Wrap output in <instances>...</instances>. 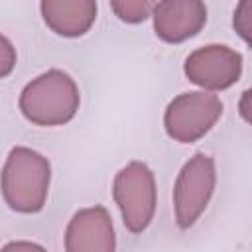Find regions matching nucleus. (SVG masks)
<instances>
[{
    "mask_svg": "<svg viewBox=\"0 0 252 252\" xmlns=\"http://www.w3.org/2000/svg\"><path fill=\"white\" fill-rule=\"evenodd\" d=\"M49 185L51 163L43 154L28 146H16L8 152L0 171V193L14 213H39L47 203Z\"/></svg>",
    "mask_w": 252,
    "mask_h": 252,
    "instance_id": "f257e3e1",
    "label": "nucleus"
},
{
    "mask_svg": "<svg viewBox=\"0 0 252 252\" xmlns=\"http://www.w3.org/2000/svg\"><path fill=\"white\" fill-rule=\"evenodd\" d=\"M18 106L22 116L35 126H63L79 112L81 91L69 73L49 69L33 77L22 89Z\"/></svg>",
    "mask_w": 252,
    "mask_h": 252,
    "instance_id": "f03ea898",
    "label": "nucleus"
},
{
    "mask_svg": "<svg viewBox=\"0 0 252 252\" xmlns=\"http://www.w3.org/2000/svg\"><path fill=\"white\" fill-rule=\"evenodd\" d=\"M112 199L126 230L142 234L152 224L158 209V183L152 167L140 159L120 167L112 181Z\"/></svg>",
    "mask_w": 252,
    "mask_h": 252,
    "instance_id": "7ed1b4c3",
    "label": "nucleus"
},
{
    "mask_svg": "<svg viewBox=\"0 0 252 252\" xmlns=\"http://www.w3.org/2000/svg\"><path fill=\"white\" fill-rule=\"evenodd\" d=\"M217 187V163L205 152L193 154L179 169L173 185V215L181 230L191 228L207 211Z\"/></svg>",
    "mask_w": 252,
    "mask_h": 252,
    "instance_id": "20e7f679",
    "label": "nucleus"
},
{
    "mask_svg": "<svg viewBox=\"0 0 252 252\" xmlns=\"http://www.w3.org/2000/svg\"><path fill=\"white\" fill-rule=\"evenodd\" d=\"M222 100L215 93L187 91L169 100L163 112L165 134L179 144L205 138L222 116Z\"/></svg>",
    "mask_w": 252,
    "mask_h": 252,
    "instance_id": "39448f33",
    "label": "nucleus"
},
{
    "mask_svg": "<svg viewBox=\"0 0 252 252\" xmlns=\"http://www.w3.org/2000/svg\"><path fill=\"white\" fill-rule=\"evenodd\" d=\"M185 77L199 91L220 93L236 85L242 75V55L222 43H209L191 51L183 63Z\"/></svg>",
    "mask_w": 252,
    "mask_h": 252,
    "instance_id": "423d86ee",
    "label": "nucleus"
},
{
    "mask_svg": "<svg viewBox=\"0 0 252 252\" xmlns=\"http://www.w3.org/2000/svg\"><path fill=\"white\" fill-rule=\"evenodd\" d=\"M65 252H116L114 222L106 207L79 209L65 228Z\"/></svg>",
    "mask_w": 252,
    "mask_h": 252,
    "instance_id": "0eeeda50",
    "label": "nucleus"
},
{
    "mask_svg": "<svg viewBox=\"0 0 252 252\" xmlns=\"http://www.w3.org/2000/svg\"><path fill=\"white\" fill-rule=\"evenodd\" d=\"M207 6L201 0H163L152 6L154 33L165 43H183L207 24Z\"/></svg>",
    "mask_w": 252,
    "mask_h": 252,
    "instance_id": "6e6552de",
    "label": "nucleus"
},
{
    "mask_svg": "<svg viewBox=\"0 0 252 252\" xmlns=\"http://www.w3.org/2000/svg\"><path fill=\"white\" fill-rule=\"evenodd\" d=\"M39 12L55 35L75 39L94 26L98 6L93 0H43Z\"/></svg>",
    "mask_w": 252,
    "mask_h": 252,
    "instance_id": "1a4fd4ad",
    "label": "nucleus"
},
{
    "mask_svg": "<svg viewBox=\"0 0 252 252\" xmlns=\"http://www.w3.org/2000/svg\"><path fill=\"white\" fill-rule=\"evenodd\" d=\"M152 6L146 0H116L110 2V10L124 24H142L150 18Z\"/></svg>",
    "mask_w": 252,
    "mask_h": 252,
    "instance_id": "9d476101",
    "label": "nucleus"
},
{
    "mask_svg": "<svg viewBox=\"0 0 252 252\" xmlns=\"http://www.w3.org/2000/svg\"><path fill=\"white\" fill-rule=\"evenodd\" d=\"M232 26L234 32L238 33V37L250 45L252 43V2L250 0H242L232 16Z\"/></svg>",
    "mask_w": 252,
    "mask_h": 252,
    "instance_id": "9b49d317",
    "label": "nucleus"
},
{
    "mask_svg": "<svg viewBox=\"0 0 252 252\" xmlns=\"http://www.w3.org/2000/svg\"><path fill=\"white\" fill-rule=\"evenodd\" d=\"M16 63H18V53L14 43L4 33H0V79H6L8 75H12V71L16 69Z\"/></svg>",
    "mask_w": 252,
    "mask_h": 252,
    "instance_id": "f8f14e48",
    "label": "nucleus"
},
{
    "mask_svg": "<svg viewBox=\"0 0 252 252\" xmlns=\"http://www.w3.org/2000/svg\"><path fill=\"white\" fill-rule=\"evenodd\" d=\"M0 252H47L41 244L37 242H32V240H12V242H6Z\"/></svg>",
    "mask_w": 252,
    "mask_h": 252,
    "instance_id": "ddd939ff",
    "label": "nucleus"
},
{
    "mask_svg": "<svg viewBox=\"0 0 252 252\" xmlns=\"http://www.w3.org/2000/svg\"><path fill=\"white\" fill-rule=\"evenodd\" d=\"M250 91L246 89L244 93H242V96H240V100H238V112H240V116H242V120L246 122V124H250V118H252V114H250Z\"/></svg>",
    "mask_w": 252,
    "mask_h": 252,
    "instance_id": "4468645a",
    "label": "nucleus"
}]
</instances>
